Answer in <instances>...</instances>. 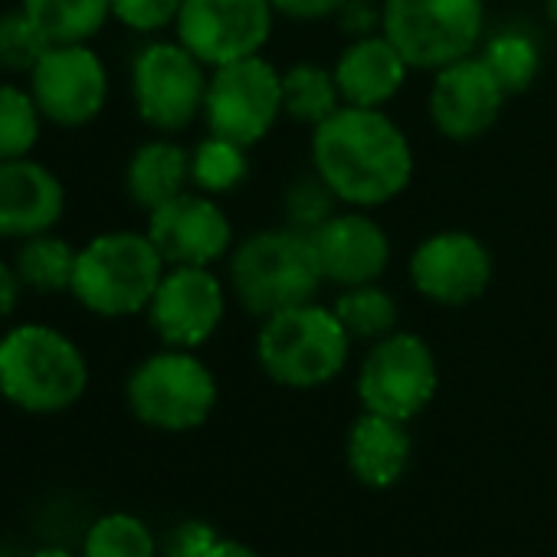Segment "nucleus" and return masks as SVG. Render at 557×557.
Listing matches in <instances>:
<instances>
[{
  "mask_svg": "<svg viewBox=\"0 0 557 557\" xmlns=\"http://www.w3.org/2000/svg\"><path fill=\"white\" fill-rule=\"evenodd\" d=\"M145 312L168 348L194 351L220 329L226 299L220 278L207 265H171Z\"/></svg>",
  "mask_w": 557,
  "mask_h": 557,
  "instance_id": "nucleus-12",
  "label": "nucleus"
},
{
  "mask_svg": "<svg viewBox=\"0 0 557 557\" xmlns=\"http://www.w3.org/2000/svg\"><path fill=\"white\" fill-rule=\"evenodd\" d=\"M0 557H14L11 550H4V547H0Z\"/></svg>",
  "mask_w": 557,
  "mask_h": 557,
  "instance_id": "nucleus-39",
  "label": "nucleus"
},
{
  "mask_svg": "<svg viewBox=\"0 0 557 557\" xmlns=\"http://www.w3.org/2000/svg\"><path fill=\"white\" fill-rule=\"evenodd\" d=\"M0 70H4V63H0Z\"/></svg>",
  "mask_w": 557,
  "mask_h": 557,
  "instance_id": "nucleus-40",
  "label": "nucleus"
},
{
  "mask_svg": "<svg viewBox=\"0 0 557 557\" xmlns=\"http://www.w3.org/2000/svg\"><path fill=\"white\" fill-rule=\"evenodd\" d=\"M154 531L132 511H109L96 518L83 537V557H158Z\"/></svg>",
  "mask_w": 557,
  "mask_h": 557,
  "instance_id": "nucleus-26",
  "label": "nucleus"
},
{
  "mask_svg": "<svg viewBox=\"0 0 557 557\" xmlns=\"http://www.w3.org/2000/svg\"><path fill=\"white\" fill-rule=\"evenodd\" d=\"M312 161L325 187L351 207H381L413 177V151L400 125L361 106H342L315 125Z\"/></svg>",
  "mask_w": 557,
  "mask_h": 557,
  "instance_id": "nucleus-1",
  "label": "nucleus"
},
{
  "mask_svg": "<svg viewBox=\"0 0 557 557\" xmlns=\"http://www.w3.org/2000/svg\"><path fill=\"white\" fill-rule=\"evenodd\" d=\"M30 96L44 119L86 125L109 99V73L86 44H53L30 73Z\"/></svg>",
  "mask_w": 557,
  "mask_h": 557,
  "instance_id": "nucleus-13",
  "label": "nucleus"
},
{
  "mask_svg": "<svg viewBox=\"0 0 557 557\" xmlns=\"http://www.w3.org/2000/svg\"><path fill=\"white\" fill-rule=\"evenodd\" d=\"M76 259H79V249H73L66 239L47 230L21 243L14 269L21 275V283L37 293H63V289H73Z\"/></svg>",
  "mask_w": 557,
  "mask_h": 557,
  "instance_id": "nucleus-23",
  "label": "nucleus"
},
{
  "mask_svg": "<svg viewBox=\"0 0 557 557\" xmlns=\"http://www.w3.org/2000/svg\"><path fill=\"white\" fill-rule=\"evenodd\" d=\"M30 557H76V554L66 550V547H60V544H47V547H37Z\"/></svg>",
  "mask_w": 557,
  "mask_h": 557,
  "instance_id": "nucleus-37",
  "label": "nucleus"
},
{
  "mask_svg": "<svg viewBox=\"0 0 557 557\" xmlns=\"http://www.w3.org/2000/svg\"><path fill=\"white\" fill-rule=\"evenodd\" d=\"M381 24L410 70H443L472 57L485 8L482 0H387Z\"/></svg>",
  "mask_w": 557,
  "mask_h": 557,
  "instance_id": "nucleus-7",
  "label": "nucleus"
},
{
  "mask_svg": "<svg viewBox=\"0 0 557 557\" xmlns=\"http://www.w3.org/2000/svg\"><path fill=\"white\" fill-rule=\"evenodd\" d=\"M207 86L203 63L181 40L145 47L132 70L138 115L158 132L187 128L203 112Z\"/></svg>",
  "mask_w": 557,
  "mask_h": 557,
  "instance_id": "nucleus-10",
  "label": "nucleus"
},
{
  "mask_svg": "<svg viewBox=\"0 0 557 557\" xmlns=\"http://www.w3.org/2000/svg\"><path fill=\"white\" fill-rule=\"evenodd\" d=\"M547 21L557 27V0H547Z\"/></svg>",
  "mask_w": 557,
  "mask_h": 557,
  "instance_id": "nucleus-38",
  "label": "nucleus"
},
{
  "mask_svg": "<svg viewBox=\"0 0 557 557\" xmlns=\"http://www.w3.org/2000/svg\"><path fill=\"white\" fill-rule=\"evenodd\" d=\"M413 456V440L407 433V423L381 417L364 410L345 440V462L348 472L364 488H391L404 479Z\"/></svg>",
  "mask_w": 557,
  "mask_h": 557,
  "instance_id": "nucleus-19",
  "label": "nucleus"
},
{
  "mask_svg": "<svg viewBox=\"0 0 557 557\" xmlns=\"http://www.w3.org/2000/svg\"><path fill=\"white\" fill-rule=\"evenodd\" d=\"M89 387L73 338L50 325H17L0 338V397L24 413H63Z\"/></svg>",
  "mask_w": 557,
  "mask_h": 557,
  "instance_id": "nucleus-2",
  "label": "nucleus"
},
{
  "mask_svg": "<svg viewBox=\"0 0 557 557\" xmlns=\"http://www.w3.org/2000/svg\"><path fill=\"white\" fill-rule=\"evenodd\" d=\"M351 335L325 306L306 302L262 319L256 361L269 381L293 391L332 384L348 364Z\"/></svg>",
  "mask_w": 557,
  "mask_h": 557,
  "instance_id": "nucleus-4",
  "label": "nucleus"
},
{
  "mask_svg": "<svg viewBox=\"0 0 557 557\" xmlns=\"http://www.w3.org/2000/svg\"><path fill=\"white\" fill-rule=\"evenodd\" d=\"M21 286H24V283H21L17 269L0 259V319H8V315L17 309V302H21Z\"/></svg>",
  "mask_w": 557,
  "mask_h": 557,
  "instance_id": "nucleus-35",
  "label": "nucleus"
},
{
  "mask_svg": "<svg viewBox=\"0 0 557 557\" xmlns=\"http://www.w3.org/2000/svg\"><path fill=\"white\" fill-rule=\"evenodd\" d=\"M243 151H246L243 145H236L230 138H220V135H210L190 154V181L203 194L233 190L246 177V154Z\"/></svg>",
  "mask_w": 557,
  "mask_h": 557,
  "instance_id": "nucleus-28",
  "label": "nucleus"
},
{
  "mask_svg": "<svg viewBox=\"0 0 557 557\" xmlns=\"http://www.w3.org/2000/svg\"><path fill=\"white\" fill-rule=\"evenodd\" d=\"M269 0H184L177 14V40L203 63L226 66L259 57L272 34Z\"/></svg>",
  "mask_w": 557,
  "mask_h": 557,
  "instance_id": "nucleus-11",
  "label": "nucleus"
},
{
  "mask_svg": "<svg viewBox=\"0 0 557 557\" xmlns=\"http://www.w3.org/2000/svg\"><path fill=\"white\" fill-rule=\"evenodd\" d=\"M40 109L30 92L0 83V161L27 158L40 138Z\"/></svg>",
  "mask_w": 557,
  "mask_h": 557,
  "instance_id": "nucleus-27",
  "label": "nucleus"
},
{
  "mask_svg": "<svg viewBox=\"0 0 557 557\" xmlns=\"http://www.w3.org/2000/svg\"><path fill=\"white\" fill-rule=\"evenodd\" d=\"M125 400L138 423L161 433H190L216 407V377L197 355L168 348L128 374Z\"/></svg>",
  "mask_w": 557,
  "mask_h": 557,
  "instance_id": "nucleus-6",
  "label": "nucleus"
},
{
  "mask_svg": "<svg viewBox=\"0 0 557 557\" xmlns=\"http://www.w3.org/2000/svg\"><path fill=\"white\" fill-rule=\"evenodd\" d=\"M335 194L325 187V181H299L289 194H286V216L296 230L312 233L319 223H325L335 213Z\"/></svg>",
  "mask_w": 557,
  "mask_h": 557,
  "instance_id": "nucleus-31",
  "label": "nucleus"
},
{
  "mask_svg": "<svg viewBox=\"0 0 557 557\" xmlns=\"http://www.w3.org/2000/svg\"><path fill=\"white\" fill-rule=\"evenodd\" d=\"M338 109H342V92L335 73L312 63H299L289 73H283V112H289L296 122L322 125Z\"/></svg>",
  "mask_w": 557,
  "mask_h": 557,
  "instance_id": "nucleus-24",
  "label": "nucleus"
},
{
  "mask_svg": "<svg viewBox=\"0 0 557 557\" xmlns=\"http://www.w3.org/2000/svg\"><path fill=\"white\" fill-rule=\"evenodd\" d=\"M184 0H112V17H119L135 34H154L177 24Z\"/></svg>",
  "mask_w": 557,
  "mask_h": 557,
  "instance_id": "nucleus-32",
  "label": "nucleus"
},
{
  "mask_svg": "<svg viewBox=\"0 0 557 557\" xmlns=\"http://www.w3.org/2000/svg\"><path fill=\"white\" fill-rule=\"evenodd\" d=\"M309 239L322 275L345 289L374 283L391 262L387 233L364 213H332L309 233Z\"/></svg>",
  "mask_w": 557,
  "mask_h": 557,
  "instance_id": "nucleus-17",
  "label": "nucleus"
},
{
  "mask_svg": "<svg viewBox=\"0 0 557 557\" xmlns=\"http://www.w3.org/2000/svg\"><path fill=\"white\" fill-rule=\"evenodd\" d=\"M21 8L50 44H86L112 17V0H24Z\"/></svg>",
  "mask_w": 557,
  "mask_h": 557,
  "instance_id": "nucleus-22",
  "label": "nucleus"
},
{
  "mask_svg": "<svg viewBox=\"0 0 557 557\" xmlns=\"http://www.w3.org/2000/svg\"><path fill=\"white\" fill-rule=\"evenodd\" d=\"M187 181H190V154L181 145L164 141V138L141 145L132 154L128 171H125V187L132 200L145 207L148 213L174 200L177 194H184Z\"/></svg>",
  "mask_w": 557,
  "mask_h": 557,
  "instance_id": "nucleus-21",
  "label": "nucleus"
},
{
  "mask_svg": "<svg viewBox=\"0 0 557 557\" xmlns=\"http://www.w3.org/2000/svg\"><path fill=\"white\" fill-rule=\"evenodd\" d=\"M216 541H220V534H216L213 524L190 518V521L174 524V528L164 534V541H161V557H207L210 547H213Z\"/></svg>",
  "mask_w": 557,
  "mask_h": 557,
  "instance_id": "nucleus-33",
  "label": "nucleus"
},
{
  "mask_svg": "<svg viewBox=\"0 0 557 557\" xmlns=\"http://www.w3.org/2000/svg\"><path fill=\"white\" fill-rule=\"evenodd\" d=\"M407 60L400 50L381 34V37H361L355 40L335 63V83L345 106L361 109H381L391 102L404 79H407Z\"/></svg>",
  "mask_w": 557,
  "mask_h": 557,
  "instance_id": "nucleus-20",
  "label": "nucleus"
},
{
  "mask_svg": "<svg viewBox=\"0 0 557 557\" xmlns=\"http://www.w3.org/2000/svg\"><path fill=\"white\" fill-rule=\"evenodd\" d=\"M207 557H259L249 544H243V541H233V537H220L213 547H210V554Z\"/></svg>",
  "mask_w": 557,
  "mask_h": 557,
  "instance_id": "nucleus-36",
  "label": "nucleus"
},
{
  "mask_svg": "<svg viewBox=\"0 0 557 557\" xmlns=\"http://www.w3.org/2000/svg\"><path fill=\"white\" fill-rule=\"evenodd\" d=\"M53 44L47 40V34L27 17V11H14L0 17V63L4 70H17V73H34V66L44 60V53Z\"/></svg>",
  "mask_w": 557,
  "mask_h": 557,
  "instance_id": "nucleus-30",
  "label": "nucleus"
},
{
  "mask_svg": "<svg viewBox=\"0 0 557 557\" xmlns=\"http://www.w3.org/2000/svg\"><path fill=\"white\" fill-rule=\"evenodd\" d=\"M230 283L249 315L269 319L275 312L312 302L325 275L309 233L286 226L243 239L230 259Z\"/></svg>",
  "mask_w": 557,
  "mask_h": 557,
  "instance_id": "nucleus-3",
  "label": "nucleus"
},
{
  "mask_svg": "<svg viewBox=\"0 0 557 557\" xmlns=\"http://www.w3.org/2000/svg\"><path fill=\"white\" fill-rule=\"evenodd\" d=\"M410 283L436 306L475 302L492 283V252L466 230L433 233L410 256Z\"/></svg>",
  "mask_w": 557,
  "mask_h": 557,
  "instance_id": "nucleus-14",
  "label": "nucleus"
},
{
  "mask_svg": "<svg viewBox=\"0 0 557 557\" xmlns=\"http://www.w3.org/2000/svg\"><path fill=\"white\" fill-rule=\"evenodd\" d=\"M482 60L495 73V79L502 83V89L508 96L528 89L534 83V76H537V66H541L537 47L528 37H521V34H502V37H495L485 47Z\"/></svg>",
  "mask_w": 557,
  "mask_h": 557,
  "instance_id": "nucleus-29",
  "label": "nucleus"
},
{
  "mask_svg": "<svg viewBox=\"0 0 557 557\" xmlns=\"http://www.w3.org/2000/svg\"><path fill=\"white\" fill-rule=\"evenodd\" d=\"M505 96L508 92L485 60L466 57L436 70V83L430 89V119L443 138L472 141L498 122Z\"/></svg>",
  "mask_w": 557,
  "mask_h": 557,
  "instance_id": "nucleus-15",
  "label": "nucleus"
},
{
  "mask_svg": "<svg viewBox=\"0 0 557 557\" xmlns=\"http://www.w3.org/2000/svg\"><path fill=\"white\" fill-rule=\"evenodd\" d=\"M332 312L338 315L345 332L358 342H381L384 335L397 332V302L391 299L387 289L374 283L345 289L335 299Z\"/></svg>",
  "mask_w": 557,
  "mask_h": 557,
  "instance_id": "nucleus-25",
  "label": "nucleus"
},
{
  "mask_svg": "<svg viewBox=\"0 0 557 557\" xmlns=\"http://www.w3.org/2000/svg\"><path fill=\"white\" fill-rule=\"evenodd\" d=\"M440 387V368L430 345L413 332H391L371 345L358 371V400L364 410L410 423Z\"/></svg>",
  "mask_w": 557,
  "mask_h": 557,
  "instance_id": "nucleus-8",
  "label": "nucleus"
},
{
  "mask_svg": "<svg viewBox=\"0 0 557 557\" xmlns=\"http://www.w3.org/2000/svg\"><path fill=\"white\" fill-rule=\"evenodd\" d=\"M164 265L148 233H102L79 249L70 293L102 319H125L148 309Z\"/></svg>",
  "mask_w": 557,
  "mask_h": 557,
  "instance_id": "nucleus-5",
  "label": "nucleus"
},
{
  "mask_svg": "<svg viewBox=\"0 0 557 557\" xmlns=\"http://www.w3.org/2000/svg\"><path fill=\"white\" fill-rule=\"evenodd\" d=\"M148 236L168 265H210L230 243L233 226L207 194H177L148 213Z\"/></svg>",
  "mask_w": 557,
  "mask_h": 557,
  "instance_id": "nucleus-16",
  "label": "nucleus"
},
{
  "mask_svg": "<svg viewBox=\"0 0 557 557\" xmlns=\"http://www.w3.org/2000/svg\"><path fill=\"white\" fill-rule=\"evenodd\" d=\"M66 207L60 177L30 161H0V236H37L47 233Z\"/></svg>",
  "mask_w": 557,
  "mask_h": 557,
  "instance_id": "nucleus-18",
  "label": "nucleus"
},
{
  "mask_svg": "<svg viewBox=\"0 0 557 557\" xmlns=\"http://www.w3.org/2000/svg\"><path fill=\"white\" fill-rule=\"evenodd\" d=\"M275 14L296 21H319L345 8V0H269Z\"/></svg>",
  "mask_w": 557,
  "mask_h": 557,
  "instance_id": "nucleus-34",
  "label": "nucleus"
},
{
  "mask_svg": "<svg viewBox=\"0 0 557 557\" xmlns=\"http://www.w3.org/2000/svg\"><path fill=\"white\" fill-rule=\"evenodd\" d=\"M203 115L210 135L230 138L243 148L262 141L283 115V76L262 57H246L213 70Z\"/></svg>",
  "mask_w": 557,
  "mask_h": 557,
  "instance_id": "nucleus-9",
  "label": "nucleus"
}]
</instances>
